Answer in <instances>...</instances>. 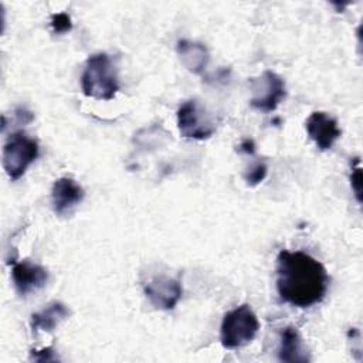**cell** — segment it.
I'll return each mask as SVG.
<instances>
[{"mask_svg": "<svg viewBox=\"0 0 363 363\" xmlns=\"http://www.w3.org/2000/svg\"><path fill=\"white\" fill-rule=\"evenodd\" d=\"M326 268L303 251L282 250L277 257V291L281 299L296 308L319 303L328 291Z\"/></svg>", "mask_w": 363, "mask_h": 363, "instance_id": "obj_1", "label": "cell"}, {"mask_svg": "<svg viewBox=\"0 0 363 363\" xmlns=\"http://www.w3.org/2000/svg\"><path fill=\"white\" fill-rule=\"evenodd\" d=\"M82 92L99 101L112 99L119 91L116 69L106 52H96L86 60L81 75Z\"/></svg>", "mask_w": 363, "mask_h": 363, "instance_id": "obj_2", "label": "cell"}, {"mask_svg": "<svg viewBox=\"0 0 363 363\" xmlns=\"http://www.w3.org/2000/svg\"><path fill=\"white\" fill-rule=\"evenodd\" d=\"M259 322L250 305L244 303L227 312L221 322L220 340L225 349H238L250 343L258 333Z\"/></svg>", "mask_w": 363, "mask_h": 363, "instance_id": "obj_3", "label": "cell"}, {"mask_svg": "<svg viewBox=\"0 0 363 363\" xmlns=\"http://www.w3.org/2000/svg\"><path fill=\"white\" fill-rule=\"evenodd\" d=\"M38 156V143L23 130L11 133L4 146L1 163L11 180H18Z\"/></svg>", "mask_w": 363, "mask_h": 363, "instance_id": "obj_4", "label": "cell"}, {"mask_svg": "<svg viewBox=\"0 0 363 363\" xmlns=\"http://www.w3.org/2000/svg\"><path fill=\"white\" fill-rule=\"evenodd\" d=\"M177 126L180 135L187 139L204 140L216 132V123L206 108L196 99L183 102L177 111Z\"/></svg>", "mask_w": 363, "mask_h": 363, "instance_id": "obj_5", "label": "cell"}, {"mask_svg": "<svg viewBox=\"0 0 363 363\" xmlns=\"http://www.w3.org/2000/svg\"><path fill=\"white\" fill-rule=\"evenodd\" d=\"M250 84L252 91L250 104L258 111H275L286 95L284 79L278 74L268 69L264 71L258 78H251Z\"/></svg>", "mask_w": 363, "mask_h": 363, "instance_id": "obj_6", "label": "cell"}, {"mask_svg": "<svg viewBox=\"0 0 363 363\" xmlns=\"http://www.w3.org/2000/svg\"><path fill=\"white\" fill-rule=\"evenodd\" d=\"M145 295L156 309L170 311L182 298L183 288L179 278L166 275L153 277L143 285Z\"/></svg>", "mask_w": 363, "mask_h": 363, "instance_id": "obj_7", "label": "cell"}, {"mask_svg": "<svg viewBox=\"0 0 363 363\" xmlns=\"http://www.w3.org/2000/svg\"><path fill=\"white\" fill-rule=\"evenodd\" d=\"M11 278L17 294L20 296H27L47 284L48 272L44 267L28 259H23L13 264Z\"/></svg>", "mask_w": 363, "mask_h": 363, "instance_id": "obj_8", "label": "cell"}, {"mask_svg": "<svg viewBox=\"0 0 363 363\" xmlns=\"http://www.w3.org/2000/svg\"><path fill=\"white\" fill-rule=\"evenodd\" d=\"M305 125L308 136L320 150L330 149L342 135V130L337 126V121L326 112H312Z\"/></svg>", "mask_w": 363, "mask_h": 363, "instance_id": "obj_9", "label": "cell"}, {"mask_svg": "<svg viewBox=\"0 0 363 363\" xmlns=\"http://www.w3.org/2000/svg\"><path fill=\"white\" fill-rule=\"evenodd\" d=\"M84 189L71 177H60L54 182L51 197L52 208L57 214L62 216L69 213L84 199Z\"/></svg>", "mask_w": 363, "mask_h": 363, "instance_id": "obj_10", "label": "cell"}, {"mask_svg": "<svg viewBox=\"0 0 363 363\" xmlns=\"http://www.w3.org/2000/svg\"><path fill=\"white\" fill-rule=\"evenodd\" d=\"M278 357L281 362H289V363H305L309 362L308 350L303 345V340L294 326H286L281 332V340H279V349H278Z\"/></svg>", "mask_w": 363, "mask_h": 363, "instance_id": "obj_11", "label": "cell"}, {"mask_svg": "<svg viewBox=\"0 0 363 363\" xmlns=\"http://www.w3.org/2000/svg\"><path fill=\"white\" fill-rule=\"evenodd\" d=\"M176 48L180 61L187 68V71L199 75L207 68L210 54L204 44L190 40H179Z\"/></svg>", "mask_w": 363, "mask_h": 363, "instance_id": "obj_12", "label": "cell"}, {"mask_svg": "<svg viewBox=\"0 0 363 363\" xmlns=\"http://www.w3.org/2000/svg\"><path fill=\"white\" fill-rule=\"evenodd\" d=\"M69 309L62 302H51L43 311L31 315L30 328L33 332L44 330L52 332L65 318H68Z\"/></svg>", "mask_w": 363, "mask_h": 363, "instance_id": "obj_13", "label": "cell"}, {"mask_svg": "<svg viewBox=\"0 0 363 363\" xmlns=\"http://www.w3.org/2000/svg\"><path fill=\"white\" fill-rule=\"evenodd\" d=\"M267 173H268V167H267L265 162L257 160L242 173V177L247 182V184L257 186V184H259L265 179Z\"/></svg>", "mask_w": 363, "mask_h": 363, "instance_id": "obj_14", "label": "cell"}, {"mask_svg": "<svg viewBox=\"0 0 363 363\" xmlns=\"http://www.w3.org/2000/svg\"><path fill=\"white\" fill-rule=\"evenodd\" d=\"M51 27L55 34L68 33L72 28L71 17L67 13H57L51 16Z\"/></svg>", "mask_w": 363, "mask_h": 363, "instance_id": "obj_15", "label": "cell"}, {"mask_svg": "<svg viewBox=\"0 0 363 363\" xmlns=\"http://www.w3.org/2000/svg\"><path fill=\"white\" fill-rule=\"evenodd\" d=\"M31 359L35 362H54L58 360L52 347H45L43 350H31Z\"/></svg>", "mask_w": 363, "mask_h": 363, "instance_id": "obj_16", "label": "cell"}, {"mask_svg": "<svg viewBox=\"0 0 363 363\" xmlns=\"http://www.w3.org/2000/svg\"><path fill=\"white\" fill-rule=\"evenodd\" d=\"M350 183L352 187L354 190L356 199L357 201H362V196H360V166H359V159L354 160V166H353V172L350 174Z\"/></svg>", "mask_w": 363, "mask_h": 363, "instance_id": "obj_17", "label": "cell"}, {"mask_svg": "<svg viewBox=\"0 0 363 363\" xmlns=\"http://www.w3.org/2000/svg\"><path fill=\"white\" fill-rule=\"evenodd\" d=\"M238 150H240L241 153L254 155V153H255V143H254V140H252V139H250V138L244 139V140L240 143Z\"/></svg>", "mask_w": 363, "mask_h": 363, "instance_id": "obj_18", "label": "cell"}]
</instances>
